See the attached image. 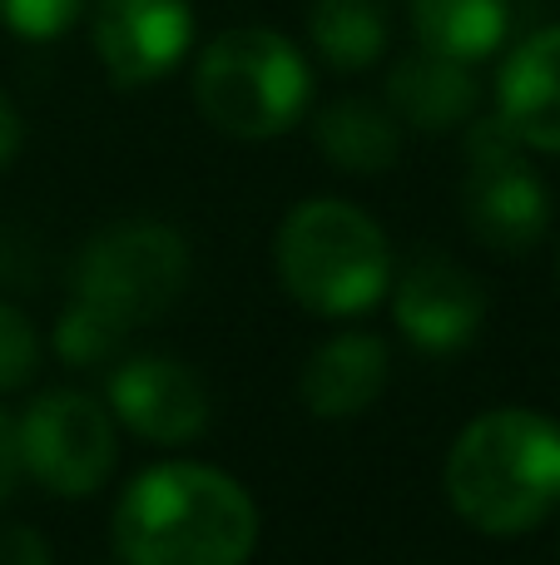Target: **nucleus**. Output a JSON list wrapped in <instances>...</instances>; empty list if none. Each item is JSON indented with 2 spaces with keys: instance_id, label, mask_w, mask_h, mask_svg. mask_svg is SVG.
Wrapping results in <instances>:
<instances>
[{
  "instance_id": "obj_8",
  "label": "nucleus",
  "mask_w": 560,
  "mask_h": 565,
  "mask_svg": "<svg viewBox=\"0 0 560 565\" xmlns=\"http://www.w3.org/2000/svg\"><path fill=\"white\" fill-rule=\"evenodd\" d=\"M194 45L189 0H95V50L119 89L164 79Z\"/></svg>"
},
{
  "instance_id": "obj_3",
  "label": "nucleus",
  "mask_w": 560,
  "mask_h": 565,
  "mask_svg": "<svg viewBox=\"0 0 560 565\" xmlns=\"http://www.w3.org/2000/svg\"><path fill=\"white\" fill-rule=\"evenodd\" d=\"M273 268L298 308L357 318L392 288V244L377 218L347 199H308L278 224Z\"/></svg>"
},
{
  "instance_id": "obj_21",
  "label": "nucleus",
  "mask_w": 560,
  "mask_h": 565,
  "mask_svg": "<svg viewBox=\"0 0 560 565\" xmlns=\"http://www.w3.org/2000/svg\"><path fill=\"white\" fill-rule=\"evenodd\" d=\"M20 477H25V461H20V431H15V422L0 412V501L15 497Z\"/></svg>"
},
{
  "instance_id": "obj_2",
  "label": "nucleus",
  "mask_w": 560,
  "mask_h": 565,
  "mask_svg": "<svg viewBox=\"0 0 560 565\" xmlns=\"http://www.w3.org/2000/svg\"><path fill=\"white\" fill-rule=\"evenodd\" d=\"M446 497L482 536H521L560 507V427L546 412H482L446 457Z\"/></svg>"
},
{
  "instance_id": "obj_19",
  "label": "nucleus",
  "mask_w": 560,
  "mask_h": 565,
  "mask_svg": "<svg viewBox=\"0 0 560 565\" xmlns=\"http://www.w3.org/2000/svg\"><path fill=\"white\" fill-rule=\"evenodd\" d=\"M85 0H0V25L20 40H60L79 20Z\"/></svg>"
},
{
  "instance_id": "obj_22",
  "label": "nucleus",
  "mask_w": 560,
  "mask_h": 565,
  "mask_svg": "<svg viewBox=\"0 0 560 565\" xmlns=\"http://www.w3.org/2000/svg\"><path fill=\"white\" fill-rule=\"evenodd\" d=\"M20 145H25V125H20L15 105H10V99L0 95V169H6L10 159L20 154Z\"/></svg>"
},
{
  "instance_id": "obj_9",
  "label": "nucleus",
  "mask_w": 560,
  "mask_h": 565,
  "mask_svg": "<svg viewBox=\"0 0 560 565\" xmlns=\"http://www.w3.org/2000/svg\"><path fill=\"white\" fill-rule=\"evenodd\" d=\"M387 292L402 338L422 352H462L486 322V288L446 254H417Z\"/></svg>"
},
{
  "instance_id": "obj_13",
  "label": "nucleus",
  "mask_w": 560,
  "mask_h": 565,
  "mask_svg": "<svg viewBox=\"0 0 560 565\" xmlns=\"http://www.w3.org/2000/svg\"><path fill=\"white\" fill-rule=\"evenodd\" d=\"M476 75L462 60H446L437 50H412L387 75V105L412 129H456L476 115Z\"/></svg>"
},
{
  "instance_id": "obj_5",
  "label": "nucleus",
  "mask_w": 560,
  "mask_h": 565,
  "mask_svg": "<svg viewBox=\"0 0 560 565\" xmlns=\"http://www.w3.org/2000/svg\"><path fill=\"white\" fill-rule=\"evenodd\" d=\"M184 288L189 244L169 224H115L89 238L75 264V298L115 318L125 332L164 318Z\"/></svg>"
},
{
  "instance_id": "obj_14",
  "label": "nucleus",
  "mask_w": 560,
  "mask_h": 565,
  "mask_svg": "<svg viewBox=\"0 0 560 565\" xmlns=\"http://www.w3.org/2000/svg\"><path fill=\"white\" fill-rule=\"evenodd\" d=\"M317 154L327 164L347 169V174H387V169L402 159V129H397V115L373 99L343 95L317 115L313 125Z\"/></svg>"
},
{
  "instance_id": "obj_20",
  "label": "nucleus",
  "mask_w": 560,
  "mask_h": 565,
  "mask_svg": "<svg viewBox=\"0 0 560 565\" xmlns=\"http://www.w3.org/2000/svg\"><path fill=\"white\" fill-rule=\"evenodd\" d=\"M0 565H50L45 536L30 526H0Z\"/></svg>"
},
{
  "instance_id": "obj_15",
  "label": "nucleus",
  "mask_w": 560,
  "mask_h": 565,
  "mask_svg": "<svg viewBox=\"0 0 560 565\" xmlns=\"http://www.w3.org/2000/svg\"><path fill=\"white\" fill-rule=\"evenodd\" d=\"M407 10L422 50L462 65L496 55L511 30V0H407Z\"/></svg>"
},
{
  "instance_id": "obj_6",
  "label": "nucleus",
  "mask_w": 560,
  "mask_h": 565,
  "mask_svg": "<svg viewBox=\"0 0 560 565\" xmlns=\"http://www.w3.org/2000/svg\"><path fill=\"white\" fill-rule=\"evenodd\" d=\"M521 139L511 135L502 115L476 119L466 135V189L462 214L482 248L502 258H516L536 248L551 228V194L541 174L526 164Z\"/></svg>"
},
{
  "instance_id": "obj_4",
  "label": "nucleus",
  "mask_w": 560,
  "mask_h": 565,
  "mask_svg": "<svg viewBox=\"0 0 560 565\" xmlns=\"http://www.w3.org/2000/svg\"><path fill=\"white\" fill-rule=\"evenodd\" d=\"M198 115L228 139H273L308 115L313 70L278 30L244 25L208 40L194 65Z\"/></svg>"
},
{
  "instance_id": "obj_17",
  "label": "nucleus",
  "mask_w": 560,
  "mask_h": 565,
  "mask_svg": "<svg viewBox=\"0 0 560 565\" xmlns=\"http://www.w3.org/2000/svg\"><path fill=\"white\" fill-rule=\"evenodd\" d=\"M119 338H125V328L79 298L69 302L55 322V352L69 367H99V362H109L119 352Z\"/></svg>"
},
{
  "instance_id": "obj_12",
  "label": "nucleus",
  "mask_w": 560,
  "mask_h": 565,
  "mask_svg": "<svg viewBox=\"0 0 560 565\" xmlns=\"http://www.w3.org/2000/svg\"><path fill=\"white\" fill-rule=\"evenodd\" d=\"M387 372H392V358H387V342L377 332H337L333 342H323L308 358L298 387H303L313 417L347 422L383 397Z\"/></svg>"
},
{
  "instance_id": "obj_16",
  "label": "nucleus",
  "mask_w": 560,
  "mask_h": 565,
  "mask_svg": "<svg viewBox=\"0 0 560 565\" xmlns=\"http://www.w3.org/2000/svg\"><path fill=\"white\" fill-rule=\"evenodd\" d=\"M308 35L333 70H367L392 40V0H313Z\"/></svg>"
},
{
  "instance_id": "obj_11",
  "label": "nucleus",
  "mask_w": 560,
  "mask_h": 565,
  "mask_svg": "<svg viewBox=\"0 0 560 565\" xmlns=\"http://www.w3.org/2000/svg\"><path fill=\"white\" fill-rule=\"evenodd\" d=\"M496 115L526 149L560 154V25L536 30L511 50L496 79Z\"/></svg>"
},
{
  "instance_id": "obj_10",
  "label": "nucleus",
  "mask_w": 560,
  "mask_h": 565,
  "mask_svg": "<svg viewBox=\"0 0 560 565\" xmlns=\"http://www.w3.org/2000/svg\"><path fill=\"white\" fill-rule=\"evenodd\" d=\"M109 417L154 447H184L208 427V392L174 358H129L109 377Z\"/></svg>"
},
{
  "instance_id": "obj_23",
  "label": "nucleus",
  "mask_w": 560,
  "mask_h": 565,
  "mask_svg": "<svg viewBox=\"0 0 560 565\" xmlns=\"http://www.w3.org/2000/svg\"><path fill=\"white\" fill-rule=\"evenodd\" d=\"M556 274H560V264H556Z\"/></svg>"
},
{
  "instance_id": "obj_1",
  "label": "nucleus",
  "mask_w": 560,
  "mask_h": 565,
  "mask_svg": "<svg viewBox=\"0 0 560 565\" xmlns=\"http://www.w3.org/2000/svg\"><path fill=\"white\" fill-rule=\"evenodd\" d=\"M109 526L125 565H244L258 546L254 497L198 461L139 471Z\"/></svg>"
},
{
  "instance_id": "obj_18",
  "label": "nucleus",
  "mask_w": 560,
  "mask_h": 565,
  "mask_svg": "<svg viewBox=\"0 0 560 565\" xmlns=\"http://www.w3.org/2000/svg\"><path fill=\"white\" fill-rule=\"evenodd\" d=\"M40 367V332L20 308L0 302V397L20 392Z\"/></svg>"
},
{
  "instance_id": "obj_7",
  "label": "nucleus",
  "mask_w": 560,
  "mask_h": 565,
  "mask_svg": "<svg viewBox=\"0 0 560 565\" xmlns=\"http://www.w3.org/2000/svg\"><path fill=\"white\" fill-rule=\"evenodd\" d=\"M15 431L25 471L55 497H89L115 471V417L89 392H45L25 407Z\"/></svg>"
}]
</instances>
